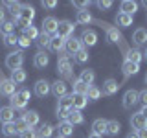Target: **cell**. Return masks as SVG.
<instances>
[{
    "label": "cell",
    "mask_w": 147,
    "mask_h": 138,
    "mask_svg": "<svg viewBox=\"0 0 147 138\" xmlns=\"http://www.w3.org/2000/svg\"><path fill=\"white\" fill-rule=\"evenodd\" d=\"M119 131H121V123H119L118 120H107V133H105V135L118 136Z\"/></svg>",
    "instance_id": "f1b7e54d"
},
{
    "label": "cell",
    "mask_w": 147,
    "mask_h": 138,
    "mask_svg": "<svg viewBox=\"0 0 147 138\" xmlns=\"http://www.w3.org/2000/svg\"><path fill=\"white\" fill-rule=\"evenodd\" d=\"M66 122H70L72 125H81V123H85V116H83L81 110L70 109V114H68V120H66Z\"/></svg>",
    "instance_id": "83f0119b"
},
{
    "label": "cell",
    "mask_w": 147,
    "mask_h": 138,
    "mask_svg": "<svg viewBox=\"0 0 147 138\" xmlns=\"http://www.w3.org/2000/svg\"><path fill=\"white\" fill-rule=\"evenodd\" d=\"M142 6H144V7L147 9V0H144V2H142Z\"/></svg>",
    "instance_id": "94428289"
},
{
    "label": "cell",
    "mask_w": 147,
    "mask_h": 138,
    "mask_svg": "<svg viewBox=\"0 0 147 138\" xmlns=\"http://www.w3.org/2000/svg\"><path fill=\"white\" fill-rule=\"evenodd\" d=\"M20 118L24 120L26 125L31 127V129H33L35 125H39V112H37V110H33V109H31V110H24Z\"/></svg>",
    "instance_id": "4fadbf2b"
},
{
    "label": "cell",
    "mask_w": 147,
    "mask_h": 138,
    "mask_svg": "<svg viewBox=\"0 0 147 138\" xmlns=\"http://www.w3.org/2000/svg\"><path fill=\"white\" fill-rule=\"evenodd\" d=\"M88 138H101V136H99V135H94V133H90Z\"/></svg>",
    "instance_id": "6f0895ef"
},
{
    "label": "cell",
    "mask_w": 147,
    "mask_h": 138,
    "mask_svg": "<svg viewBox=\"0 0 147 138\" xmlns=\"http://www.w3.org/2000/svg\"><path fill=\"white\" fill-rule=\"evenodd\" d=\"M24 64V52L22 50H15V52L7 53L6 57V66L9 70H17V68H22Z\"/></svg>",
    "instance_id": "277c9868"
},
{
    "label": "cell",
    "mask_w": 147,
    "mask_h": 138,
    "mask_svg": "<svg viewBox=\"0 0 147 138\" xmlns=\"http://www.w3.org/2000/svg\"><path fill=\"white\" fill-rule=\"evenodd\" d=\"M13 24L15 26H18V28H28V26H31V22H28V20H24V18H20V17H13Z\"/></svg>",
    "instance_id": "bcb514c9"
},
{
    "label": "cell",
    "mask_w": 147,
    "mask_h": 138,
    "mask_svg": "<svg viewBox=\"0 0 147 138\" xmlns=\"http://www.w3.org/2000/svg\"><path fill=\"white\" fill-rule=\"evenodd\" d=\"M74 64H72V55H68L66 52H61V55L57 57V74L61 76V79L72 81L74 79Z\"/></svg>",
    "instance_id": "7a4b0ae2"
},
{
    "label": "cell",
    "mask_w": 147,
    "mask_h": 138,
    "mask_svg": "<svg viewBox=\"0 0 147 138\" xmlns=\"http://www.w3.org/2000/svg\"><path fill=\"white\" fill-rule=\"evenodd\" d=\"M132 43H134L136 46L147 44V30L145 28H136L134 33H132Z\"/></svg>",
    "instance_id": "7402d4cb"
},
{
    "label": "cell",
    "mask_w": 147,
    "mask_h": 138,
    "mask_svg": "<svg viewBox=\"0 0 147 138\" xmlns=\"http://www.w3.org/2000/svg\"><path fill=\"white\" fill-rule=\"evenodd\" d=\"M72 6H74V7H77L79 11H86V9L92 6V2H90V0H83V2H81V0H74Z\"/></svg>",
    "instance_id": "7bdbcfd3"
},
{
    "label": "cell",
    "mask_w": 147,
    "mask_h": 138,
    "mask_svg": "<svg viewBox=\"0 0 147 138\" xmlns=\"http://www.w3.org/2000/svg\"><path fill=\"white\" fill-rule=\"evenodd\" d=\"M119 83L116 79H105L103 81V89H101V96H114L119 90Z\"/></svg>",
    "instance_id": "7c38bea8"
},
{
    "label": "cell",
    "mask_w": 147,
    "mask_h": 138,
    "mask_svg": "<svg viewBox=\"0 0 147 138\" xmlns=\"http://www.w3.org/2000/svg\"><path fill=\"white\" fill-rule=\"evenodd\" d=\"M119 11L125 13V15L134 17V13L138 11V2H134V0H123V2L119 4Z\"/></svg>",
    "instance_id": "ac0fdd59"
},
{
    "label": "cell",
    "mask_w": 147,
    "mask_h": 138,
    "mask_svg": "<svg viewBox=\"0 0 147 138\" xmlns=\"http://www.w3.org/2000/svg\"><path fill=\"white\" fill-rule=\"evenodd\" d=\"M33 92L37 98H46L48 94H52V83L46 79H39L33 87Z\"/></svg>",
    "instance_id": "52a82bcc"
},
{
    "label": "cell",
    "mask_w": 147,
    "mask_h": 138,
    "mask_svg": "<svg viewBox=\"0 0 147 138\" xmlns=\"http://www.w3.org/2000/svg\"><path fill=\"white\" fill-rule=\"evenodd\" d=\"M64 43H66V41L61 39L59 35H52L48 50H52V52H55V53H61V52H64Z\"/></svg>",
    "instance_id": "d6986e66"
},
{
    "label": "cell",
    "mask_w": 147,
    "mask_h": 138,
    "mask_svg": "<svg viewBox=\"0 0 147 138\" xmlns=\"http://www.w3.org/2000/svg\"><path fill=\"white\" fill-rule=\"evenodd\" d=\"M52 94L55 96V98H63V96L68 94V85L64 83L63 79H57L55 83H52Z\"/></svg>",
    "instance_id": "5bb4252c"
},
{
    "label": "cell",
    "mask_w": 147,
    "mask_h": 138,
    "mask_svg": "<svg viewBox=\"0 0 147 138\" xmlns=\"http://www.w3.org/2000/svg\"><path fill=\"white\" fill-rule=\"evenodd\" d=\"M79 41L83 43V46H96L98 44V33H96L94 30H83V33H81V37H79Z\"/></svg>",
    "instance_id": "9c48e42d"
},
{
    "label": "cell",
    "mask_w": 147,
    "mask_h": 138,
    "mask_svg": "<svg viewBox=\"0 0 147 138\" xmlns=\"http://www.w3.org/2000/svg\"><path fill=\"white\" fill-rule=\"evenodd\" d=\"M33 64H35V68H46L50 64V55L46 52H40L39 50L33 57Z\"/></svg>",
    "instance_id": "44dd1931"
},
{
    "label": "cell",
    "mask_w": 147,
    "mask_h": 138,
    "mask_svg": "<svg viewBox=\"0 0 147 138\" xmlns=\"http://www.w3.org/2000/svg\"><path fill=\"white\" fill-rule=\"evenodd\" d=\"M15 127H17V135H20V133H24L26 129H30L26 125V122L22 118H18V120H15Z\"/></svg>",
    "instance_id": "f6af8a7d"
},
{
    "label": "cell",
    "mask_w": 147,
    "mask_h": 138,
    "mask_svg": "<svg viewBox=\"0 0 147 138\" xmlns=\"http://www.w3.org/2000/svg\"><path fill=\"white\" fill-rule=\"evenodd\" d=\"M55 138H63V136H55Z\"/></svg>",
    "instance_id": "be15d7a7"
},
{
    "label": "cell",
    "mask_w": 147,
    "mask_h": 138,
    "mask_svg": "<svg viewBox=\"0 0 147 138\" xmlns=\"http://www.w3.org/2000/svg\"><path fill=\"white\" fill-rule=\"evenodd\" d=\"M136 136H138V138H147V127L138 129V131H136Z\"/></svg>",
    "instance_id": "db71d44e"
},
{
    "label": "cell",
    "mask_w": 147,
    "mask_h": 138,
    "mask_svg": "<svg viewBox=\"0 0 147 138\" xmlns=\"http://www.w3.org/2000/svg\"><path fill=\"white\" fill-rule=\"evenodd\" d=\"M17 17H20V18H24V20L31 22L35 18V7L30 6V4H22V6H20V11H18Z\"/></svg>",
    "instance_id": "ffe728a7"
},
{
    "label": "cell",
    "mask_w": 147,
    "mask_h": 138,
    "mask_svg": "<svg viewBox=\"0 0 147 138\" xmlns=\"http://www.w3.org/2000/svg\"><path fill=\"white\" fill-rule=\"evenodd\" d=\"M15 92H17V85H15V83H13L11 79L4 77V76H2V72H0V94L6 96V98H11Z\"/></svg>",
    "instance_id": "8992f818"
},
{
    "label": "cell",
    "mask_w": 147,
    "mask_h": 138,
    "mask_svg": "<svg viewBox=\"0 0 147 138\" xmlns=\"http://www.w3.org/2000/svg\"><path fill=\"white\" fill-rule=\"evenodd\" d=\"M144 81H145V85H147V74H145V77H144Z\"/></svg>",
    "instance_id": "6125c7cd"
},
{
    "label": "cell",
    "mask_w": 147,
    "mask_h": 138,
    "mask_svg": "<svg viewBox=\"0 0 147 138\" xmlns=\"http://www.w3.org/2000/svg\"><path fill=\"white\" fill-rule=\"evenodd\" d=\"M96 24H99L101 28H103V31H105V35H107L109 43L118 44L119 50H121L123 55H125V52L129 50V46H127V43H125V37H123V33L119 31V28L109 24V22H103V20H96Z\"/></svg>",
    "instance_id": "6da1fadb"
},
{
    "label": "cell",
    "mask_w": 147,
    "mask_h": 138,
    "mask_svg": "<svg viewBox=\"0 0 147 138\" xmlns=\"http://www.w3.org/2000/svg\"><path fill=\"white\" fill-rule=\"evenodd\" d=\"M18 136H20V138H37V131H35V129H26V131L24 133H20V135H18Z\"/></svg>",
    "instance_id": "f907efd6"
},
{
    "label": "cell",
    "mask_w": 147,
    "mask_h": 138,
    "mask_svg": "<svg viewBox=\"0 0 147 138\" xmlns=\"http://www.w3.org/2000/svg\"><path fill=\"white\" fill-rule=\"evenodd\" d=\"M2 6H4V7H7V9H9V13H11L13 17H17V15H18V11H20V6H22V4H20V2H13V0H7V2H4Z\"/></svg>",
    "instance_id": "ab89813d"
},
{
    "label": "cell",
    "mask_w": 147,
    "mask_h": 138,
    "mask_svg": "<svg viewBox=\"0 0 147 138\" xmlns=\"http://www.w3.org/2000/svg\"><path fill=\"white\" fill-rule=\"evenodd\" d=\"M39 33H40V31L37 30V26H33V24H31V26H28V28H24V30H22V35H24L26 39H30V41H35L37 37H39Z\"/></svg>",
    "instance_id": "8d00e7d4"
},
{
    "label": "cell",
    "mask_w": 147,
    "mask_h": 138,
    "mask_svg": "<svg viewBox=\"0 0 147 138\" xmlns=\"http://www.w3.org/2000/svg\"><path fill=\"white\" fill-rule=\"evenodd\" d=\"M131 127L134 129V131H138V129H144V127H147V120L142 116L140 112H134L131 116Z\"/></svg>",
    "instance_id": "484cf974"
},
{
    "label": "cell",
    "mask_w": 147,
    "mask_h": 138,
    "mask_svg": "<svg viewBox=\"0 0 147 138\" xmlns=\"http://www.w3.org/2000/svg\"><path fill=\"white\" fill-rule=\"evenodd\" d=\"M136 103H138V90H134V89L127 90L125 94H123V99H121L123 109H132Z\"/></svg>",
    "instance_id": "8fae6325"
},
{
    "label": "cell",
    "mask_w": 147,
    "mask_h": 138,
    "mask_svg": "<svg viewBox=\"0 0 147 138\" xmlns=\"http://www.w3.org/2000/svg\"><path fill=\"white\" fill-rule=\"evenodd\" d=\"M96 6H98V9L103 11V9H110V7H112V2H110V0H98Z\"/></svg>",
    "instance_id": "c3c4849f"
},
{
    "label": "cell",
    "mask_w": 147,
    "mask_h": 138,
    "mask_svg": "<svg viewBox=\"0 0 147 138\" xmlns=\"http://www.w3.org/2000/svg\"><path fill=\"white\" fill-rule=\"evenodd\" d=\"M92 22H96V18L92 17L88 11H77L76 24H92Z\"/></svg>",
    "instance_id": "d6a6232c"
},
{
    "label": "cell",
    "mask_w": 147,
    "mask_h": 138,
    "mask_svg": "<svg viewBox=\"0 0 147 138\" xmlns=\"http://www.w3.org/2000/svg\"><path fill=\"white\" fill-rule=\"evenodd\" d=\"M121 72H123V77H125V79H129V77L136 76V74L140 72V64H134V63L123 61V64H121Z\"/></svg>",
    "instance_id": "9a60e30c"
},
{
    "label": "cell",
    "mask_w": 147,
    "mask_h": 138,
    "mask_svg": "<svg viewBox=\"0 0 147 138\" xmlns=\"http://www.w3.org/2000/svg\"><path fill=\"white\" fill-rule=\"evenodd\" d=\"M53 131H55V127L52 125V123H40V127L37 129V138H50L53 135Z\"/></svg>",
    "instance_id": "4316f807"
},
{
    "label": "cell",
    "mask_w": 147,
    "mask_h": 138,
    "mask_svg": "<svg viewBox=\"0 0 147 138\" xmlns=\"http://www.w3.org/2000/svg\"><path fill=\"white\" fill-rule=\"evenodd\" d=\"M30 98H31V94H30L28 89H18L15 94L9 98V107L13 110H24L28 101H30Z\"/></svg>",
    "instance_id": "3957f363"
},
{
    "label": "cell",
    "mask_w": 147,
    "mask_h": 138,
    "mask_svg": "<svg viewBox=\"0 0 147 138\" xmlns=\"http://www.w3.org/2000/svg\"><path fill=\"white\" fill-rule=\"evenodd\" d=\"M0 33H2V37L15 33V24H13V20H6V22H2V24H0Z\"/></svg>",
    "instance_id": "74e56055"
},
{
    "label": "cell",
    "mask_w": 147,
    "mask_h": 138,
    "mask_svg": "<svg viewBox=\"0 0 147 138\" xmlns=\"http://www.w3.org/2000/svg\"><path fill=\"white\" fill-rule=\"evenodd\" d=\"M142 53H144V59L147 61V48H145V50H144V52H142Z\"/></svg>",
    "instance_id": "91938a15"
},
{
    "label": "cell",
    "mask_w": 147,
    "mask_h": 138,
    "mask_svg": "<svg viewBox=\"0 0 147 138\" xmlns=\"http://www.w3.org/2000/svg\"><path fill=\"white\" fill-rule=\"evenodd\" d=\"M4 44H6L7 48H13V46H17V44H18V37H17L15 33L6 35V37H4Z\"/></svg>",
    "instance_id": "ee69618b"
},
{
    "label": "cell",
    "mask_w": 147,
    "mask_h": 138,
    "mask_svg": "<svg viewBox=\"0 0 147 138\" xmlns=\"http://www.w3.org/2000/svg\"><path fill=\"white\" fill-rule=\"evenodd\" d=\"M2 22H6V7L0 4V24H2Z\"/></svg>",
    "instance_id": "11a10c76"
},
{
    "label": "cell",
    "mask_w": 147,
    "mask_h": 138,
    "mask_svg": "<svg viewBox=\"0 0 147 138\" xmlns=\"http://www.w3.org/2000/svg\"><path fill=\"white\" fill-rule=\"evenodd\" d=\"M138 103H142V107H145V105H147V89L138 92Z\"/></svg>",
    "instance_id": "681fc988"
},
{
    "label": "cell",
    "mask_w": 147,
    "mask_h": 138,
    "mask_svg": "<svg viewBox=\"0 0 147 138\" xmlns=\"http://www.w3.org/2000/svg\"><path fill=\"white\" fill-rule=\"evenodd\" d=\"M74 30H76V26H74V22L72 20H59V24H57V33L55 35H59L61 39H70V37H74Z\"/></svg>",
    "instance_id": "5b68a950"
},
{
    "label": "cell",
    "mask_w": 147,
    "mask_h": 138,
    "mask_svg": "<svg viewBox=\"0 0 147 138\" xmlns=\"http://www.w3.org/2000/svg\"><path fill=\"white\" fill-rule=\"evenodd\" d=\"M88 59H90V55H88V50H86V48H81L77 53H74V61L79 63V64L88 63Z\"/></svg>",
    "instance_id": "d590c367"
},
{
    "label": "cell",
    "mask_w": 147,
    "mask_h": 138,
    "mask_svg": "<svg viewBox=\"0 0 147 138\" xmlns=\"http://www.w3.org/2000/svg\"><path fill=\"white\" fill-rule=\"evenodd\" d=\"M30 44H31V41H30V39H26L24 35L18 37V44H17V46H20V48H30Z\"/></svg>",
    "instance_id": "816d5d0a"
},
{
    "label": "cell",
    "mask_w": 147,
    "mask_h": 138,
    "mask_svg": "<svg viewBox=\"0 0 147 138\" xmlns=\"http://www.w3.org/2000/svg\"><path fill=\"white\" fill-rule=\"evenodd\" d=\"M81 83H85V85H94V79H96V72L90 70V68H86V70H81V76L77 77Z\"/></svg>",
    "instance_id": "1f68e13d"
},
{
    "label": "cell",
    "mask_w": 147,
    "mask_h": 138,
    "mask_svg": "<svg viewBox=\"0 0 147 138\" xmlns=\"http://www.w3.org/2000/svg\"><path fill=\"white\" fill-rule=\"evenodd\" d=\"M42 6H44L46 9H53V7H57V2H55V0H44Z\"/></svg>",
    "instance_id": "f5cc1de1"
},
{
    "label": "cell",
    "mask_w": 147,
    "mask_h": 138,
    "mask_svg": "<svg viewBox=\"0 0 147 138\" xmlns=\"http://www.w3.org/2000/svg\"><path fill=\"white\" fill-rule=\"evenodd\" d=\"M114 22L118 24V28H129V26H132V17L119 11L116 15V18H114Z\"/></svg>",
    "instance_id": "4dcf8cb0"
},
{
    "label": "cell",
    "mask_w": 147,
    "mask_h": 138,
    "mask_svg": "<svg viewBox=\"0 0 147 138\" xmlns=\"http://www.w3.org/2000/svg\"><path fill=\"white\" fill-rule=\"evenodd\" d=\"M70 98H72V109H76V110H83L88 105V99H86V96H83V94H70Z\"/></svg>",
    "instance_id": "e0dca14e"
},
{
    "label": "cell",
    "mask_w": 147,
    "mask_h": 138,
    "mask_svg": "<svg viewBox=\"0 0 147 138\" xmlns=\"http://www.w3.org/2000/svg\"><path fill=\"white\" fill-rule=\"evenodd\" d=\"M55 114H57V118L61 120V122H64V120H68V114H70V110H66V109H55Z\"/></svg>",
    "instance_id": "7dc6e473"
},
{
    "label": "cell",
    "mask_w": 147,
    "mask_h": 138,
    "mask_svg": "<svg viewBox=\"0 0 147 138\" xmlns=\"http://www.w3.org/2000/svg\"><path fill=\"white\" fill-rule=\"evenodd\" d=\"M127 138H138V136H136V133H131V135H127Z\"/></svg>",
    "instance_id": "680465c9"
},
{
    "label": "cell",
    "mask_w": 147,
    "mask_h": 138,
    "mask_svg": "<svg viewBox=\"0 0 147 138\" xmlns=\"http://www.w3.org/2000/svg\"><path fill=\"white\" fill-rule=\"evenodd\" d=\"M81 48H85V46H83V43L79 41V37H70V39H66V43H64V52L68 55H72V57H74V53H77Z\"/></svg>",
    "instance_id": "ba28073f"
},
{
    "label": "cell",
    "mask_w": 147,
    "mask_h": 138,
    "mask_svg": "<svg viewBox=\"0 0 147 138\" xmlns=\"http://www.w3.org/2000/svg\"><path fill=\"white\" fill-rule=\"evenodd\" d=\"M125 61L134 63V64H140L142 61H144V53H142L138 48H129L127 52H125Z\"/></svg>",
    "instance_id": "2e32d148"
},
{
    "label": "cell",
    "mask_w": 147,
    "mask_h": 138,
    "mask_svg": "<svg viewBox=\"0 0 147 138\" xmlns=\"http://www.w3.org/2000/svg\"><path fill=\"white\" fill-rule=\"evenodd\" d=\"M57 133H59V136H63V138H66V136H70L72 133H74V125L70 122H66V120H64V122H59L57 123Z\"/></svg>",
    "instance_id": "d4e9b609"
},
{
    "label": "cell",
    "mask_w": 147,
    "mask_h": 138,
    "mask_svg": "<svg viewBox=\"0 0 147 138\" xmlns=\"http://www.w3.org/2000/svg\"><path fill=\"white\" fill-rule=\"evenodd\" d=\"M15 85H22L26 79H28V74L26 70H22V68H17V70H11V77H9Z\"/></svg>",
    "instance_id": "f546056e"
},
{
    "label": "cell",
    "mask_w": 147,
    "mask_h": 138,
    "mask_svg": "<svg viewBox=\"0 0 147 138\" xmlns=\"http://www.w3.org/2000/svg\"><path fill=\"white\" fill-rule=\"evenodd\" d=\"M50 39H52V37H50L48 33H44V31H40V33H39V37H37L35 41H37V46L40 48V52H44V50L50 46Z\"/></svg>",
    "instance_id": "e575fe53"
},
{
    "label": "cell",
    "mask_w": 147,
    "mask_h": 138,
    "mask_svg": "<svg viewBox=\"0 0 147 138\" xmlns=\"http://www.w3.org/2000/svg\"><path fill=\"white\" fill-rule=\"evenodd\" d=\"M92 133H94V135L103 136L105 133H107V120H103V118H96L94 122H92Z\"/></svg>",
    "instance_id": "603a6c76"
},
{
    "label": "cell",
    "mask_w": 147,
    "mask_h": 138,
    "mask_svg": "<svg viewBox=\"0 0 147 138\" xmlns=\"http://www.w3.org/2000/svg\"><path fill=\"white\" fill-rule=\"evenodd\" d=\"M85 96H86V99H88V101H98L101 98V89H98L96 85H88Z\"/></svg>",
    "instance_id": "836d02e7"
},
{
    "label": "cell",
    "mask_w": 147,
    "mask_h": 138,
    "mask_svg": "<svg viewBox=\"0 0 147 138\" xmlns=\"http://www.w3.org/2000/svg\"><path fill=\"white\" fill-rule=\"evenodd\" d=\"M0 122H2V123L15 122V110L9 107V105H6V107H0Z\"/></svg>",
    "instance_id": "cb8c5ba5"
},
{
    "label": "cell",
    "mask_w": 147,
    "mask_h": 138,
    "mask_svg": "<svg viewBox=\"0 0 147 138\" xmlns=\"http://www.w3.org/2000/svg\"><path fill=\"white\" fill-rule=\"evenodd\" d=\"M2 135L11 138L17 135V127H15V122H9V123H2Z\"/></svg>",
    "instance_id": "f35d334b"
},
{
    "label": "cell",
    "mask_w": 147,
    "mask_h": 138,
    "mask_svg": "<svg viewBox=\"0 0 147 138\" xmlns=\"http://www.w3.org/2000/svg\"><path fill=\"white\" fill-rule=\"evenodd\" d=\"M57 107H59V109L70 110V109H72V98H70V94H66V96H63V98H59V99H57Z\"/></svg>",
    "instance_id": "b9f144b4"
},
{
    "label": "cell",
    "mask_w": 147,
    "mask_h": 138,
    "mask_svg": "<svg viewBox=\"0 0 147 138\" xmlns=\"http://www.w3.org/2000/svg\"><path fill=\"white\" fill-rule=\"evenodd\" d=\"M57 24H59V20L55 17H44L40 26H42V31H44V33H48L50 37H52V35L57 33Z\"/></svg>",
    "instance_id": "30bf717a"
},
{
    "label": "cell",
    "mask_w": 147,
    "mask_h": 138,
    "mask_svg": "<svg viewBox=\"0 0 147 138\" xmlns=\"http://www.w3.org/2000/svg\"><path fill=\"white\" fill-rule=\"evenodd\" d=\"M138 112H140V114H142V116H144V118L147 120V105H145V107H142L140 110H138Z\"/></svg>",
    "instance_id": "9f6ffc18"
},
{
    "label": "cell",
    "mask_w": 147,
    "mask_h": 138,
    "mask_svg": "<svg viewBox=\"0 0 147 138\" xmlns=\"http://www.w3.org/2000/svg\"><path fill=\"white\" fill-rule=\"evenodd\" d=\"M72 89H74V94H86V89H88V85H85V83H81L79 79H74L72 83Z\"/></svg>",
    "instance_id": "60d3db41"
}]
</instances>
